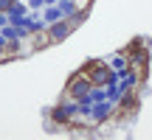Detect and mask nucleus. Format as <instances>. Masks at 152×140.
<instances>
[{
	"instance_id": "obj_1",
	"label": "nucleus",
	"mask_w": 152,
	"mask_h": 140,
	"mask_svg": "<svg viewBox=\"0 0 152 140\" xmlns=\"http://www.w3.org/2000/svg\"><path fill=\"white\" fill-rule=\"evenodd\" d=\"M76 115H79V104H76V98L62 95V101L48 112V118L54 121V126H65V129H71L73 121H76Z\"/></svg>"
},
{
	"instance_id": "obj_2",
	"label": "nucleus",
	"mask_w": 152,
	"mask_h": 140,
	"mask_svg": "<svg viewBox=\"0 0 152 140\" xmlns=\"http://www.w3.org/2000/svg\"><path fill=\"white\" fill-rule=\"evenodd\" d=\"M115 109H118V104H113V101H96L93 104V109H90V115H87V123H90V129H96V126H104L110 118H115Z\"/></svg>"
},
{
	"instance_id": "obj_3",
	"label": "nucleus",
	"mask_w": 152,
	"mask_h": 140,
	"mask_svg": "<svg viewBox=\"0 0 152 140\" xmlns=\"http://www.w3.org/2000/svg\"><path fill=\"white\" fill-rule=\"evenodd\" d=\"M93 87V81H90V76H87V67H82L79 73H73L71 79H68V84H65V92L62 95H71V98H82V95H87V90Z\"/></svg>"
},
{
	"instance_id": "obj_4",
	"label": "nucleus",
	"mask_w": 152,
	"mask_h": 140,
	"mask_svg": "<svg viewBox=\"0 0 152 140\" xmlns=\"http://www.w3.org/2000/svg\"><path fill=\"white\" fill-rule=\"evenodd\" d=\"M76 31V28L71 25L68 20H56V22H51L48 25V34H51V42H65L68 37Z\"/></svg>"
},
{
	"instance_id": "obj_5",
	"label": "nucleus",
	"mask_w": 152,
	"mask_h": 140,
	"mask_svg": "<svg viewBox=\"0 0 152 140\" xmlns=\"http://www.w3.org/2000/svg\"><path fill=\"white\" fill-rule=\"evenodd\" d=\"M104 62H107V65L113 67L115 73H124V70L130 67V59H127V53H113L110 59H104Z\"/></svg>"
},
{
	"instance_id": "obj_6",
	"label": "nucleus",
	"mask_w": 152,
	"mask_h": 140,
	"mask_svg": "<svg viewBox=\"0 0 152 140\" xmlns=\"http://www.w3.org/2000/svg\"><path fill=\"white\" fill-rule=\"evenodd\" d=\"M42 20L51 25V22H56V20H65V14H62L59 6H45V9H42Z\"/></svg>"
},
{
	"instance_id": "obj_7",
	"label": "nucleus",
	"mask_w": 152,
	"mask_h": 140,
	"mask_svg": "<svg viewBox=\"0 0 152 140\" xmlns=\"http://www.w3.org/2000/svg\"><path fill=\"white\" fill-rule=\"evenodd\" d=\"M28 11H31V9H28V3H20V0H14V3H11V9L6 11V14H9V20H11V17H26Z\"/></svg>"
},
{
	"instance_id": "obj_8",
	"label": "nucleus",
	"mask_w": 152,
	"mask_h": 140,
	"mask_svg": "<svg viewBox=\"0 0 152 140\" xmlns=\"http://www.w3.org/2000/svg\"><path fill=\"white\" fill-rule=\"evenodd\" d=\"M87 98H90L93 104H96V101H104V98H107V90H104V87H99V84H93L90 90H87Z\"/></svg>"
},
{
	"instance_id": "obj_9",
	"label": "nucleus",
	"mask_w": 152,
	"mask_h": 140,
	"mask_svg": "<svg viewBox=\"0 0 152 140\" xmlns=\"http://www.w3.org/2000/svg\"><path fill=\"white\" fill-rule=\"evenodd\" d=\"M56 6L62 9V14H65V17H73L76 11H79V9H76V0H59Z\"/></svg>"
},
{
	"instance_id": "obj_10",
	"label": "nucleus",
	"mask_w": 152,
	"mask_h": 140,
	"mask_svg": "<svg viewBox=\"0 0 152 140\" xmlns=\"http://www.w3.org/2000/svg\"><path fill=\"white\" fill-rule=\"evenodd\" d=\"M26 3H28V9H31V11H42L45 9V0H26Z\"/></svg>"
},
{
	"instance_id": "obj_11",
	"label": "nucleus",
	"mask_w": 152,
	"mask_h": 140,
	"mask_svg": "<svg viewBox=\"0 0 152 140\" xmlns=\"http://www.w3.org/2000/svg\"><path fill=\"white\" fill-rule=\"evenodd\" d=\"M11 3H14V0H0V11H9Z\"/></svg>"
},
{
	"instance_id": "obj_12",
	"label": "nucleus",
	"mask_w": 152,
	"mask_h": 140,
	"mask_svg": "<svg viewBox=\"0 0 152 140\" xmlns=\"http://www.w3.org/2000/svg\"><path fill=\"white\" fill-rule=\"evenodd\" d=\"M6 22H9V14H6V11H0V28H3Z\"/></svg>"
},
{
	"instance_id": "obj_13",
	"label": "nucleus",
	"mask_w": 152,
	"mask_h": 140,
	"mask_svg": "<svg viewBox=\"0 0 152 140\" xmlns=\"http://www.w3.org/2000/svg\"><path fill=\"white\" fill-rule=\"evenodd\" d=\"M56 3H59V0H45V6H56Z\"/></svg>"
}]
</instances>
